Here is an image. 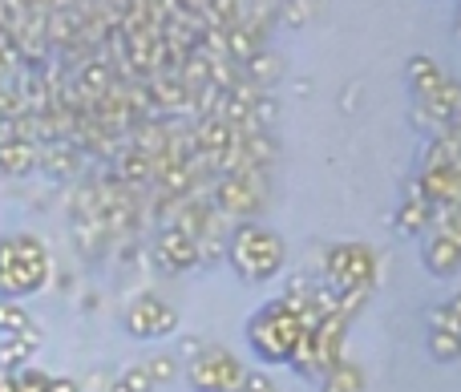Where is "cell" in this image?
<instances>
[{"mask_svg": "<svg viewBox=\"0 0 461 392\" xmlns=\"http://www.w3.org/2000/svg\"><path fill=\"white\" fill-rule=\"evenodd\" d=\"M49 247L29 231L0 235V299L32 296L49 283Z\"/></svg>", "mask_w": 461, "mask_h": 392, "instance_id": "6da1fadb", "label": "cell"}, {"mask_svg": "<svg viewBox=\"0 0 461 392\" xmlns=\"http://www.w3.org/2000/svg\"><path fill=\"white\" fill-rule=\"evenodd\" d=\"M303 328H308V324H303L295 299L284 296V299L267 304L259 316H255L251 328H247V336H251V348L263 356V361H292L295 348H300Z\"/></svg>", "mask_w": 461, "mask_h": 392, "instance_id": "7a4b0ae2", "label": "cell"}, {"mask_svg": "<svg viewBox=\"0 0 461 392\" xmlns=\"http://www.w3.org/2000/svg\"><path fill=\"white\" fill-rule=\"evenodd\" d=\"M227 255H230V267H235L247 283H263L284 267L287 247L276 231H267V227L243 223V227H235V235H230Z\"/></svg>", "mask_w": 461, "mask_h": 392, "instance_id": "3957f363", "label": "cell"}, {"mask_svg": "<svg viewBox=\"0 0 461 392\" xmlns=\"http://www.w3.org/2000/svg\"><path fill=\"white\" fill-rule=\"evenodd\" d=\"M328 291L336 299H365V291L376 283V255L360 243H340L324 259Z\"/></svg>", "mask_w": 461, "mask_h": 392, "instance_id": "277c9868", "label": "cell"}, {"mask_svg": "<svg viewBox=\"0 0 461 392\" xmlns=\"http://www.w3.org/2000/svg\"><path fill=\"white\" fill-rule=\"evenodd\" d=\"M243 364L219 344H203L191 352L186 361V380H191L199 392H239L243 385Z\"/></svg>", "mask_w": 461, "mask_h": 392, "instance_id": "5b68a950", "label": "cell"}, {"mask_svg": "<svg viewBox=\"0 0 461 392\" xmlns=\"http://www.w3.org/2000/svg\"><path fill=\"white\" fill-rule=\"evenodd\" d=\"M126 328H130V336H138V340L170 336V332L178 328V312L162 296H142V299H134V304H130Z\"/></svg>", "mask_w": 461, "mask_h": 392, "instance_id": "8992f818", "label": "cell"}, {"mask_svg": "<svg viewBox=\"0 0 461 392\" xmlns=\"http://www.w3.org/2000/svg\"><path fill=\"white\" fill-rule=\"evenodd\" d=\"M154 263H158L162 272H186V267L199 263V239L178 231V227H170V231H162L158 243H154Z\"/></svg>", "mask_w": 461, "mask_h": 392, "instance_id": "52a82bcc", "label": "cell"}, {"mask_svg": "<svg viewBox=\"0 0 461 392\" xmlns=\"http://www.w3.org/2000/svg\"><path fill=\"white\" fill-rule=\"evenodd\" d=\"M37 166H41V146H32V142H8V146H0V170H5V178L32 174Z\"/></svg>", "mask_w": 461, "mask_h": 392, "instance_id": "ba28073f", "label": "cell"}, {"mask_svg": "<svg viewBox=\"0 0 461 392\" xmlns=\"http://www.w3.org/2000/svg\"><path fill=\"white\" fill-rule=\"evenodd\" d=\"M433 223V207H429V199L421 194V186H409V202L401 207V215H397V227L401 231H425V227Z\"/></svg>", "mask_w": 461, "mask_h": 392, "instance_id": "9c48e42d", "label": "cell"}, {"mask_svg": "<svg viewBox=\"0 0 461 392\" xmlns=\"http://www.w3.org/2000/svg\"><path fill=\"white\" fill-rule=\"evenodd\" d=\"M360 388H365V377L352 364L340 361L332 372H324V392H360Z\"/></svg>", "mask_w": 461, "mask_h": 392, "instance_id": "30bf717a", "label": "cell"}, {"mask_svg": "<svg viewBox=\"0 0 461 392\" xmlns=\"http://www.w3.org/2000/svg\"><path fill=\"white\" fill-rule=\"evenodd\" d=\"M24 328H32L29 312H24L16 299H0V340L16 336V332H24Z\"/></svg>", "mask_w": 461, "mask_h": 392, "instance_id": "8fae6325", "label": "cell"}, {"mask_svg": "<svg viewBox=\"0 0 461 392\" xmlns=\"http://www.w3.org/2000/svg\"><path fill=\"white\" fill-rule=\"evenodd\" d=\"M150 372L146 369H130V372H122L118 377V385H113V392H150Z\"/></svg>", "mask_w": 461, "mask_h": 392, "instance_id": "7c38bea8", "label": "cell"}, {"mask_svg": "<svg viewBox=\"0 0 461 392\" xmlns=\"http://www.w3.org/2000/svg\"><path fill=\"white\" fill-rule=\"evenodd\" d=\"M239 392H276V385H271L263 372H247L243 385H239Z\"/></svg>", "mask_w": 461, "mask_h": 392, "instance_id": "4fadbf2b", "label": "cell"}, {"mask_svg": "<svg viewBox=\"0 0 461 392\" xmlns=\"http://www.w3.org/2000/svg\"><path fill=\"white\" fill-rule=\"evenodd\" d=\"M45 392H77V385H73V380H61V377H49Z\"/></svg>", "mask_w": 461, "mask_h": 392, "instance_id": "5bb4252c", "label": "cell"}, {"mask_svg": "<svg viewBox=\"0 0 461 392\" xmlns=\"http://www.w3.org/2000/svg\"><path fill=\"white\" fill-rule=\"evenodd\" d=\"M457 129H461V110H457Z\"/></svg>", "mask_w": 461, "mask_h": 392, "instance_id": "9a60e30c", "label": "cell"}, {"mask_svg": "<svg viewBox=\"0 0 461 392\" xmlns=\"http://www.w3.org/2000/svg\"><path fill=\"white\" fill-rule=\"evenodd\" d=\"M0 178H5V170H0Z\"/></svg>", "mask_w": 461, "mask_h": 392, "instance_id": "2e32d148", "label": "cell"}]
</instances>
